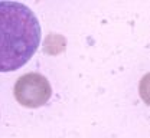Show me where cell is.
Returning a JSON list of instances; mask_svg holds the SVG:
<instances>
[{"label": "cell", "instance_id": "obj_1", "mask_svg": "<svg viewBox=\"0 0 150 138\" xmlns=\"http://www.w3.org/2000/svg\"><path fill=\"white\" fill-rule=\"evenodd\" d=\"M40 23L26 4L0 1V72L26 65L40 45Z\"/></svg>", "mask_w": 150, "mask_h": 138}, {"label": "cell", "instance_id": "obj_2", "mask_svg": "<svg viewBox=\"0 0 150 138\" xmlns=\"http://www.w3.org/2000/svg\"><path fill=\"white\" fill-rule=\"evenodd\" d=\"M13 95L25 108H39L45 105L52 97V88L49 81L38 72L25 74L16 81Z\"/></svg>", "mask_w": 150, "mask_h": 138}]
</instances>
